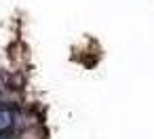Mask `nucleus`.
Wrapping results in <instances>:
<instances>
[{
    "instance_id": "obj_1",
    "label": "nucleus",
    "mask_w": 154,
    "mask_h": 139,
    "mask_svg": "<svg viewBox=\"0 0 154 139\" xmlns=\"http://www.w3.org/2000/svg\"><path fill=\"white\" fill-rule=\"evenodd\" d=\"M13 124V114L7 110H0V131H5Z\"/></svg>"
}]
</instances>
